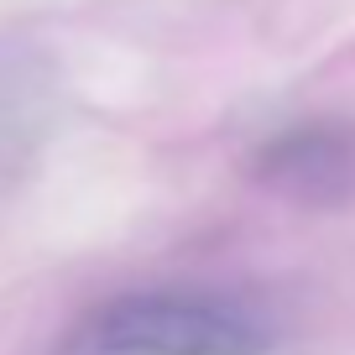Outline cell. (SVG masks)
Masks as SVG:
<instances>
[{"label": "cell", "mask_w": 355, "mask_h": 355, "mask_svg": "<svg viewBox=\"0 0 355 355\" xmlns=\"http://www.w3.org/2000/svg\"><path fill=\"white\" fill-rule=\"evenodd\" d=\"M105 355H266L272 334L245 309L199 293H131L94 319Z\"/></svg>", "instance_id": "cell-1"}, {"label": "cell", "mask_w": 355, "mask_h": 355, "mask_svg": "<svg viewBox=\"0 0 355 355\" xmlns=\"http://www.w3.org/2000/svg\"><path fill=\"white\" fill-rule=\"evenodd\" d=\"M261 173L298 199L345 193L355 183V136L334 125H298L282 141L261 146Z\"/></svg>", "instance_id": "cell-2"}]
</instances>
